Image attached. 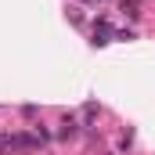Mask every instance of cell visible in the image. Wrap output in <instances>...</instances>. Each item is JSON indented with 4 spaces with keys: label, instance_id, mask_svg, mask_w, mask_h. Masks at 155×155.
I'll return each mask as SVG.
<instances>
[{
    "label": "cell",
    "instance_id": "1",
    "mask_svg": "<svg viewBox=\"0 0 155 155\" xmlns=\"http://www.w3.org/2000/svg\"><path fill=\"white\" fill-rule=\"evenodd\" d=\"M76 130H79V123L72 116H65L61 119V137H76Z\"/></svg>",
    "mask_w": 155,
    "mask_h": 155
}]
</instances>
